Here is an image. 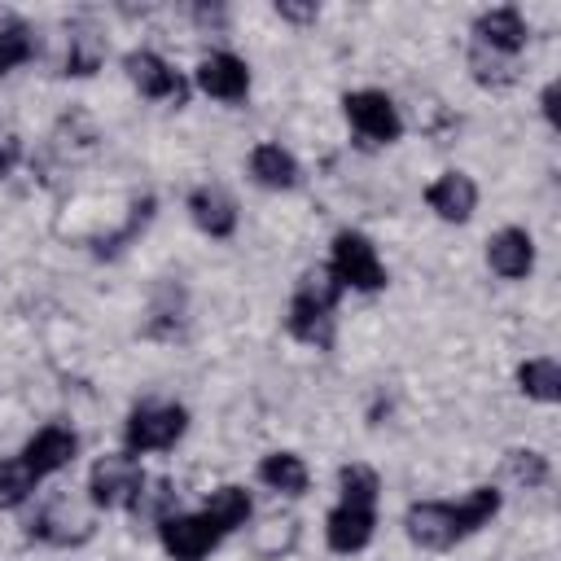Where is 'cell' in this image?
I'll return each instance as SVG.
<instances>
[{"mask_svg": "<svg viewBox=\"0 0 561 561\" xmlns=\"http://www.w3.org/2000/svg\"><path fill=\"white\" fill-rule=\"evenodd\" d=\"M184 430H188V412L180 403H140V408H131L123 438H127L131 456H145V451L175 447L184 438Z\"/></svg>", "mask_w": 561, "mask_h": 561, "instance_id": "obj_1", "label": "cell"}, {"mask_svg": "<svg viewBox=\"0 0 561 561\" xmlns=\"http://www.w3.org/2000/svg\"><path fill=\"white\" fill-rule=\"evenodd\" d=\"M140 486H145V469H140V456H131V451H110L88 473L92 508H131Z\"/></svg>", "mask_w": 561, "mask_h": 561, "instance_id": "obj_2", "label": "cell"}, {"mask_svg": "<svg viewBox=\"0 0 561 561\" xmlns=\"http://www.w3.org/2000/svg\"><path fill=\"white\" fill-rule=\"evenodd\" d=\"M342 114L351 123V131L364 140V145H394L403 136V118H399V105L377 92V88H359V92H346L342 96Z\"/></svg>", "mask_w": 561, "mask_h": 561, "instance_id": "obj_3", "label": "cell"}, {"mask_svg": "<svg viewBox=\"0 0 561 561\" xmlns=\"http://www.w3.org/2000/svg\"><path fill=\"white\" fill-rule=\"evenodd\" d=\"M329 267L337 272V280H342L346 289H359V294L386 289V263H381L377 245H373L364 232L342 228V232L333 237V259H329Z\"/></svg>", "mask_w": 561, "mask_h": 561, "instance_id": "obj_4", "label": "cell"}, {"mask_svg": "<svg viewBox=\"0 0 561 561\" xmlns=\"http://www.w3.org/2000/svg\"><path fill=\"white\" fill-rule=\"evenodd\" d=\"M219 530L202 513H167L158 517V543L171 561H202L219 548Z\"/></svg>", "mask_w": 561, "mask_h": 561, "instance_id": "obj_5", "label": "cell"}, {"mask_svg": "<svg viewBox=\"0 0 561 561\" xmlns=\"http://www.w3.org/2000/svg\"><path fill=\"white\" fill-rule=\"evenodd\" d=\"M403 530L425 552H443V548L465 539V530L456 522V504H447V500H416V504H408Z\"/></svg>", "mask_w": 561, "mask_h": 561, "instance_id": "obj_6", "label": "cell"}, {"mask_svg": "<svg viewBox=\"0 0 561 561\" xmlns=\"http://www.w3.org/2000/svg\"><path fill=\"white\" fill-rule=\"evenodd\" d=\"M123 75H127V83H131L140 96H149V101H175V105H184V96H188L180 70H171V61H162V57L149 53V48H131V53L123 57Z\"/></svg>", "mask_w": 561, "mask_h": 561, "instance_id": "obj_7", "label": "cell"}, {"mask_svg": "<svg viewBox=\"0 0 561 561\" xmlns=\"http://www.w3.org/2000/svg\"><path fill=\"white\" fill-rule=\"evenodd\" d=\"M193 83H197L206 96L237 105V101H245V92H250V66H245L237 53L219 48V53H206V57L197 61Z\"/></svg>", "mask_w": 561, "mask_h": 561, "instance_id": "obj_8", "label": "cell"}, {"mask_svg": "<svg viewBox=\"0 0 561 561\" xmlns=\"http://www.w3.org/2000/svg\"><path fill=\"white\" fill-rule=\"evenodd\" d=\"M526 39H530V26H526L522 9H513V4H500V9H486L473 18V44L486 53L513 57L526 48Z\"/></svg>", "mask_w": 561, "mask_h": 561, "instance_id": "obj_9", "label": "cell"}, {"mask_svg": "<svg viewBox=\"0 0 561 561\" xmlns=\"http://www.w3.org/2000/svg\"><path fill=\"white\" fill-rule=\"evenodd\" d=\"M373 530H377V508H368V504H342L337 500L324 513V543L333 552H342V557L368 548L373 543Z\"/></svg>", "mask_w": 561, "mask_h": 561, "instance_id": "obj_10", "label": "cell"}, {"mask_svg": "<svg viewBox=\"0 0 561 561\" xmlns=\"http://www.w3.org/2000/svg\"><path fill=\"white\" fill-rule=\"evenodd\" d=\"M18 456H22L39 478L61 473V469H70L75 456H79V434H75L70 425H44V430H35V434L26 438V447H22Z\"/></svg>", "mask_w": 561, "mask_h": 561, "instance_id": "obj_11", "label": "cell"}, {"mask_svg": "<svg viewBox=\"0 0 561 561\" xmlns=\"http://www.w3.org/2000/svg\"><path fill=\"white\" fill-rule=\"evenodd\" d=\"M486 267L500 280H526L535 267V237L526 228H500L486 237Z\"/></svg>", "mask_w": 561, "mask_h": 561, "instance_id": "obj_12", "label": "cell"}, {"mask_svg": "<svg viewBox=\"0 0 561 561\" xmlns=\"http://www.w3.org/2000/svg\"><path fill=\"white\" fill-rule=\"evenodd\" d=\"M425 206L443 219V224H465L478 210V184L469 171H443L430 188H425Z\"/></svg>", "mask_w": 561, "mask_h": 561, "instance_id": "obj_13", "label": "cell"}, {"mask_svg": "<svg viewBox=\"0 0 561 561\" xmlns=\"http://www.w3.org/2000/svg\"><path fill=\"white\" fill-rule=\"evenodd\" d=\"M188 219L206 232V237H215V241H224V237H232L237 232V202L219 188V184H197L193 193H188Z\"/></svg>", "mask_w": 561, "mask_h": 561, "instance_id": "obj_14", "label": "cell"}, {"mask_svg": "<svg viewBox=\"0 0 561 561\" xmlns=\"http://www.w3.org/2000/svg\"><path fill=\"white\" fill-rule=\"evenodd\" d=\"M250 175H254V184H263L272 193H289V188H298L302 167L289 149H280L276 140H263L250 149Z\"/></svg>", "mask_w": 561, "mask_h": 561, "instance_id": "obj_15", "label": "cell"}, {"mask_svg": "<svg viewBox=\"0 0 561 561\" xmlns=\"http://www.w3.org/2000/svg\"><path fill=\"white\" fill-rule=\"evenodd\" d=\"M250 513H254V504H250V491L245 486H237V482H228V486H215L210 495H206V504H202V517L219 530V535H232V530H241L245 522H250Z\"/></svg>", "mask_w": 561, "mask_h": 561, "instance_id": "obj_16", "label": "cell"}, {"mask_svg": "<svg viewBox=\"0 0 561 561\" xmlns=\"http://www.w3.org/2000/svg\"><path fill=\"white\" fill-rule=\"evenodd\" d=\"M285 329H289V337H298V342H307V346H333V311H324V307H316V302H307L302 294H294L289 298V311H285Z\"/></svg>", "mask_w": 561, "mask_h": 561, "instance_id": "obj_17", "label": "cell"}, {"mask_svg": "<svg viewBox=\"0 0 561 561\" xmlns=\"http://www.w3.org/2000/svg\"><path fill=\"white\" fill-rule=\"evenodd\" d=\"M259 482L267 491H276V495H302L307 482H311V473H307L302 456H294V451H267L259 460Z\"/></svg>", "mask_w": 561, "mask_h": 561, "instance_id": "obj_18", "label": "cell"}, {"mask_svg": "<svg viewBox=\"0 0 561 561\" xmlns=\"http://www.w3.org/2000/svg\"><path fill=\"white\" fill-rule=\"evenodd\" d=\"M517 390L526 399H535V403H557L561 399V368H557V359H548V355L526 359L517 368Z\"/></svg>", "mask_w": 561, "mask_h": 561, "instance_id": "obj_19", "label": "cell"}, {"mask_svg": "<svg viewBox=\"0 0 561 561\" xmlns=\"http://www.w3.org/2000/svg\"><path fill=\"white\" fill-rule=\"evenodd\" d=\"M35 486H39V473H35L22 456L0 460V508H18V504H26V500L35 495Z\"/></svg>", "mask_w": 561, "mask_h": 561, "instance_id": "obj_20", "label": "cell"}, {"mask_svg": "<svg viewBox=\"0 0 561 561\" xmlns=\"http://www.w3.org/2000/svg\"><path fill=\"white\" fill-rule=\"evenodd\" d=\"M504 473H508L517 486L535 491V486H543V482L552 478V465H548V456L535 451V447H513V451H504Z\"/></svg>", "mask_w": 561, "mask_h": 561, "instance_id": "obj_21", "label": "cell"}, {"mask_svg": "<svg viewBox=\"0 0 561 561\" xmlns=\"http://www.w3.org/2000/svg\"><path fill=\"white\" fill-rule=\"evenodd\" d=\"M294 294H302L307 302H316V307L333 311V307H337V298L346 294V285L337 280V272H333L329 263H316V267H307V272H302V280H298V289H294Z\"/></svg>", "mask_w": 561, "mask_h": 561, "instance_id": "obj_22", "label": "cell"}, {"mask_svg": "<svg viewBox=\"0 0 561 561\" xmlns=\"http://www.w3.org/2000/svg\"><path fill=\"white\" fill-rule=\"evenodd\" d=\"M500 491L495 486H473L460 504H456V522H460V530L465 535H473V530H482V526H491V517L500 513Z\"/></svg>", "mask_w": 561, "mask_h": 561, "instance_id": "obj_23", "label": "cell"}, {"mask_svg": "<svg viewBox=\"0 0 561 561\" xmlns=\"http://www.w3.org/2000/svg\"><path fill=\"white\" fill-rule=\"evenodd\" d=\"M337 491H342V504H377V491H381V478L377 469L368 465H342L337 469Z\"/></svg>", "mask_w": 561, "mask_h": 561, "instance_id": "obj_24", "label": "cell"}, {"mask_svg": "<svg viewBox=\"0 0 561 561\" xmlns=\"http://www.w3.org/2000/svg\"><path fill=\"white\" fill-rule=\"evenodd\" d=\"M101 61H105V44L92 31H75L70 44H66V75L88 79V75L101 70Z\"/></svg>", "mask_w": 561, "mask_h": 561, "instance_id": "obj_25", "label": "cell"}, {"mask_svg": "<svg viewBox=\"0 0 561 561\" xmlns=\"http://www.w3.org/2000/svg\"><path fill=\"white\" fill-rule=\"evenodd\" d=\"M469 70H473V79L482 83V88H508L513 79H517V66H513V57H500V53H486V48H469Z\"/></svg>", "mask_w": 561, "mask_h": 561, "instance_id": "obj_26", "label": "cell"}, {"mask_svg": "<svg viewBox=\"0 0 561 561\" xmlns=\"http://www.w3.org/2000/svg\"><path fill=\"white\" fill-rule=\"evenodd\" d=\"M31 53H35L31 31H26L18 18H4V22H0V75H9L13 66H22Z\"/></svg>", "mask_w": 561, "mask_h": 561, "instance_id": "obj_27", "label": "cell"}, {"mask_svg": "<svg viewBox=\"0 0 561 561\" xmlns=\"http://www.w3.org/2000/svg\"><path fill=\"white\" fill-rule=\"evenodd\" d=\"M276 13H280L285 22H298V26H307V22H316V18H320V9H316V4H298V0H276Z\"/></svg>", "mask_w": 561, "mask_h": 561, "instance_id": "obj_28", "label": "cell"}, {"mask_svg": "<svg viewBox=\"0 0 561 561\" xmlns=\"http://www.w3.org/2000/svg\"><path fill=\"white\" fill-rule=\"evenodd\" d=\"M13 162H18V140H13V136H4V140H0V180L13 171Z\"/></svg>", "mask_w": 561, "mask_h": 561, "instance_id": "obj_29", "label": "cell"}, {"mask_svg": "<svg viewBox=\"0 0 561 561\" xmlns=\"http://www.w3.org/2000/svg\"><path fill=\"white\" fill-rule=\"evenodd\" d=\"M539 110H543V118L557 127V83H548V88H543V96H539Z\"/></svg>", "mask_w": 561, "mask_h": 561, "instance_id": "obj_30", "label": "cell"}]
</instances>
